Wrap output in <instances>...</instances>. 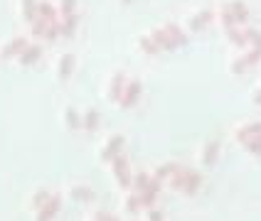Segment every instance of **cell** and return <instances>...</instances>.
<instances>
[{"mask_svg":"<svg viewBox=\"0 0 261 221\" xmlns=\"http://www.w3.org/2000/svg\"><path fill=\"white\" fill-rule=\"evenodd\" d=\"M141 91H143V84H141V79H126V86H123V93H121V108H130V106H136V101L141 99Z\"/></svg>","mask_w":261,"mask_h":221,"instance_id":"6da1fadb","label":"cell"},{"mask_svg":"<svg viewBox=\"0 0 261 221\" xmlns=\"http://www.w3.org/2000/svg\"><path fill=\"white\" fill-rule=\"evenodd\" d=\"M111 170H114V175H116L118 184L121 187H130V175H128V162L123 155H116L114 160H111Z\"/></svg>","mask_w":261,"mask_h":221,"instance_id":"7a4b0ae2","label":"cell"},{"mask_svg":"<svg viewBox=\"0 0 261 221\" xmlns=\"http://www.w3.org/2000/svg\"><path fill=\"white\" fill-rule=\"evenodd\" d=\"M25 47H28V37H13V40H8V42L3 44V49H0V59L17 57Z\"/></svg>","mask_w":261,"mask_h":221,"instance_id":"3957f363","label":"cell"},{"mask_svg":"<svg viewBox=\"0 0 261 221\" xmlns=\"http://www.w3.org/2000/svg\"><path fill=\"white\" fill-rule=\"evenodd\" d=\"M212 20H215V13L204 8V10L195 13V15H192V17L188 20V29H190V32H200V29H204L207 25H210V22H212Z\"/></svg>","mask_w":261,"mask_h":221,"instance_id":"277c9868","label":"cell"},{"mask_svg":"<svg viewBox=\"0 0 261 221\" xmlns=\"http://www.w3.org/2000/svg\"><path fill=\"white\" fill-rule=\"evenodd\" d=\"M261 133V120H254V123H244V125H239L237 131H234V138H237V143H247L251 138H256Z\"/></svg>","mask_w":261,"mask_h":221,"instance_id":"5b68a950","label":"cell"},{"mask_svg":"<svg viewBox=\"0 0 261 221\" xmlns=\"http://www.w3.org/2000/svg\"><path fill=\"white\" fill-rule=\"evenodd\" d=\"M123 86H126V74L123 72H116L111 79H109V88H106V96L111 101H118L121 93H123Z\"/></svg>","mask_w":261,"mask_h":221,"instance_id":"8992f818","label":"cell"},{"mask_svg":"<svg viewBox=\"0 0 261 221\" xmlns=\"http://www.w3.org/2000/svg\"><path fill=\"white\" fill-rule=\"evenodd\" d=\"M74 64H76V57H74L72 52H64L57 61V79L59 81H64V79H69L74 72Z\"/></svg>","mask_w":261,"mask_h":221,"instance_id":"52a82bcc","label":"cell"},{"mask_svg":"<svg viewBox=\"0 0 261 221\" xmlns=\"http://www.w3.org/2000/svg\"><path fill=\"white\" fill-rule=\"evenodd\" d=\"M148 37H150L153 42L158 44V49H168V52H170V49H177L175 40H173V37H170V35H168V32H165L163 27L150 29V32H148Z\"/></svg>","mask_w":261,"mask_h":221,"instance_id":"ba28073f","label":"cell"},{"mask_svg":"<svg viewBox=\"0 0 261 221\" xmlns=\"http://www.w3.org/2000/svg\"><path fill=\"white\" fill-rule=\"evenodd\" d=\"M42 57V44H30L17 54V61L22 64V67H30V64H35L37 59Z\"/></svg>","mask_w":261,"mask_h":221,"instance_id":"9c48e42d","label":"cell"},{"mask_svg":"<svg viewBox=\"0 0 261 221\" xmlns=\"http://www.w3.org/2000/svg\"><path fill=\"white\" fill-rule=\"evenodd\" d=\"M200 184H202V175L197 172V170H192L188 167L185 170V182H182V194H195V192L200 190Z\"/></svg>","mask_w":261,"mask_h":221,"instance_id":"30bf717a","label":"cell"},{"mask_svg":"<svg viewBox=\"0 0 261 221\" xmlns=\"http://www.w3.org/2000/svg\"><path fill=\"white\" fill-rule=\"evenodd\" d=\"M227 8H229V13H232L237 25L249 22V5L244 3V0H232V3H227Z\"/></svg>","mask_w":261,"mask_h":221,"instance_id":"8fae6325","label":"cell"},{"mask_svg":"<svg viewBox=\"0 0 261 221\" xmlns=\"http://www.w3.org/2000/svg\"><path fill=\"white\" fill-rule=\"evenodd\" d=\"M219 140H207L204 143V147H202V165H207V167H212V165H217V160H219Z\"/></svg>","mask_w":261,"mask_h":221,"instance_id":"7c38bea8","label":"cell"},{"mask_svg":"<svg viewBox=\"0 0 261 221\" xmlns=\"http://www.w3.org/2000/svg\"><path fill=\"white\" fill-rule=\"evenodd\" d=\"M59 211V197H49L40 209H37V221H52Z\"/></svg>","mask_w":261,"mask_h":221,"instance_id":"4fadbf2b","label":"cell"},{"mask_svg":"<svg viewBox=\"0 0 261 221\" xmlns=\"http://www.w3.org/2000/svg\"><path fill=\"white\" fill-rule=\"evenodd\" d=\"M121 145H123V135H111L101 150V160H114L118 155V150H121Z\"/></svg>","mask_w":261,"mask_h":221,"instance_id":"5bb4252c","label":"cell"},{"mask_svg":"<svg viewBox=\"0 0 261 221\" xmlns=\"http://www.w3.org/2000/svg\"><path fill=\"white\" fill-rule=\"evenodd\" d=\"M37 17L44 20V22H52V20H59L57 15V5H52L49 0H37Z\"/></svg>","mask_w":261,"mask_h":221,"instance_id":"9a60e30c","label":"cell"},{"mask_svg":"<svg viewBox=\"0 0 261 221\" xmlns=\"http://www.w3.org/2000/svg\"><path fill=\"white\" fill-rule=\"evenodd\" d=\"M76 25H79V15H67V17H59V35L62 37H72L76 32Z\"/></svg>","mask_w":261,"mask_h":221,"instance_id":"2e32d148","label":"cell"},{"mask_svg":"<svg viewBox=\"0 0 261 221\" xmlns=\"http://www.w3.org/2000/svg\"><path fill=\"white\" fill-rule=\"evenodd\" d=\"M163 29H165V32H168L170 37H173V40H175V44H177V47H182V44H188V32H185V29L180 27L177 22H165V25H163Z\"/></svg>","mask_w":261,"mask_h":221,"instance_id":"e0dca14e","label":"cell"},{"mask_svg":"<svg viewBox=\"0 0 261 221\" xmlns=\"http://www.w3.org/2000/svg\"><path fill=\"white\" fill-rule=\"evenodd\" d=\"M20 15L25 22H32L37 17V0H20Z\"/></svg>","mask_w":261,"mask_h":221,"instance_id":"ac0fdd59","label":"cell"},{"mask_svg":"<svg viewBox=\"0 0 261 221\" xmlns=\"http://www.w3.org/2000/svg\"><path fill=\"white\" fill-rule=\"evenodd\" d=\"M217 17H219V25L224 27V32H227V29H232V27H239V25L234 22V17H232V13H229V8H227V3L219 8Z\"/></svg>","mask_w":261,"mask_h":221,"instance_id":"d6986e66","label":"cell"},{"mask_svg":"<svg viewBox=\"0 0 261 221\" xmlns=\"http://www.w3.org/2000/svg\"><path fill=\"white\" fill-rule=\"evenodd\" d=\"M82 125H84L87 131H94V128L99 125V111H96V108H89L87 113L82 116Z\"/></svg>","mask_w":261,"mask_h":221,"instance_id":"ffe728a7","label":"cell"},{"mask_svg":"<svg viewBox=\"0 0 261 221\" xmlns=\"http://www.w3.org/2000/svg\"><path fill=\"white\" fill-rule=\"evenodd\" d=\"M138 47H141V52H145V54H158L160 52L158 44L153 42L148 35H141V37H138Z\"/></svg>","mask_w":261,"mask_h":221,"instance_id":"44dd1931","label":"cell"},{"mask_svg":"<svg viewBox=\"0 0 261 221\" xmlns=\"http://www.w3.org/2000/svg\"><path fill=\"white\" fill-rule=\"evenodd\" d=\"M177 167H180V165H177V162H165V165H160L158 170H155V179H160V182H163V179H168V177L173 175L175 170H177Z\"/></svg>","mask_w":261,"mask_h":221,"instance_id":"7402d4cb","label":"cell"},{"mask_svg":"<svg viewBox=\"0 0 261 221\" xmlns=\"http://www.w3.org/2000/svg\"><path fill=\"white\" fill-rule=\"evenodd\" d=\"M76 13V0H59L57 3V15L59 17H67V15Z\"/></svg>","mask_w":261,"mask_h":221,"instance_id":"603a6c76","label":"cell"},{"mask_svg":"<svg viewBox=\"0 0 261 221\" xmlns=\"http://www.w3.org/2000/svg\"><path fill=\"white\" fill-rule=\"evenodd\" d=\"M227 37H229V40H232L237 47H249V44H247V37H244V29H242V27L227 29Z\"/></svg>","mask_w":261,"mask_h":221,"instance_id":"cb8c5ba5","label":"cell"},{"mask_svg":"<svg viewBox=\"0 0 261 221\" xmlns=\"http://www.w3.org/2000/svg\"><path fill=\"white\" fill-rule=\"evenodd\" d=\"M57 37H62V35H59V20H52V22H47V29H44L42 40H47V42H55Z\"/></svg>","mask_w":261,"mask_h":221,"instance_id":"d4e9b609","label":"cell"},{"mask_svg":"<svg viewBox=\"0 0 261 221\" xmlns=\"http://www.w3.org/2000/svg\"><path fill=\"white\" fill-rule=\"evenodd\" d=\"M44 29H47V22L40 20V17H35V20L30 22V32H32V37H37V40L44 37Z\"/></svg>","mask_w":261,"mask_h":221,"instance_id":"484cf974","label":"cell"},{"mask_svg":"<svg viewBox=\"0 0 261 221\" xmlns=\"http://www.w3.org/2000/svg\"><path fill=\"white\" fill-rule=\"evenodd\" d=\"M64 123H67V128H79L82 125V116L74 108H67L64 111Z\"/></svg>","mask_w":261,"mask_h":221,"instance_id":"4316f807","label":"cell"},{"mask_svg":"<svg viewBox=\"0 0 261 221\" xmlns=\"http://www.w3.org/2000/svg\"><path fill=\"white\" fill-rule=\"evenodd\" d=\"M148 182H150V177H148V172H138V175L130 179V184H133V190H136V194L138 192H143L145 187H148Z\"/></svg>","mask_w":261,"mask_h":221,"instance_id":"83f0119b","label":"cell"},{"mask_svg":"<svg viewBox=\"0 0 261 221\" xmlns=\"http://www.w3.org/2000/svg\"><path fill=\"white\" fill-rule=\"evenodd\" d=\"M242 59L247 61V67H254L256 61H261V49H256V47H249L247 54H242Z\"/></svg>","mask_w":261,"mask_h":221,"instance_id":"f1b7e54d","label":"cell"},{"mask_svg":"<svg viewBox=\"0 0 261 221\" xmlns=\"http://www.w3.org/2000/svg\"><path fill=\"white\" fill-rule=\"evenodd\" d=\"M126 211H130V214H136L138 209H141V199H138V194H128L126 197Z\"/></svg>","mask_w":261,"mask_h":221,"instance_id":"f546056e","label":"cell"},{"mask_svg":"<svg viewBox=\"0 0 261 221\" xmlns=\"http://www.w3.org/2000/svg\"><path fill=\"white\" fill-rule=\"evenodd\" d=\"M244 147H247L251 155H261V133L256 135V138H251V140H247L244 143Z\"/></svg>","mask_w":261,"mask_h":221,"instance_id":"4dcf8cb0","label":"cell"},{"mask_svg":"<svg viewBox=\"0 0 261 221\" xmlns=\"http://www.w3.org/2000/svg\"><path fill=\"white\" fill-rule=\"evenodd\" d=\"M72 197H76V199H84V202H89V199H94V192L89 190V187H74V190H72Z\"/></svg>","mask_w":261,"mask_h":221,"instance_id":"1f68e13d","label":"cell"},{"mask_svg":"<svg viewBox=\"0 0 261 221\" xmlns=\"http://www.w3.org/2000/svg\"><path fill=\"white\" fill-rule=\"evenodd\" d=\"M247 69H249V67H247V61H244L242 57H239V59H234L232 64H229V72L237 74V76H239V74H244Z\"/></svg>","mask_w":261,"mask_h":221,"instance_id":"d6a6232c","label":"cell"},{"mask_svg":"<svg viewBox=\"0 0 261 221\" xmlns=\"http://www.w3.org/2000/svg\"><path fill=\"white\" fill-rule=\"evenodd\" d=\"M47 199H49V192H47V190H40L37 194H35V197H32V206H35V209H40V206H42Z\"/></svg>","mask_w":261,"mask_h":221,"instance_id":"836d02e7","label":"cell"},{"mask_svg":"<svg viewBox=\"0 0 261 221\" xmlns=\"http://www.w3.org/2000/svg\"><path fill=\"white\" fill-rule=\"evenodd\" d=\"M148 221H163V214L158 209H148Z\"/></svg>","mask_w":261,"mask_h":221,"instance_id":"e575fe53","label":"cell"},{"mask_svg":"<svg viewBox=\"0 0 261 221\" xmlns=\"http://www.w3.org/2000/svg\"><path fill=\"white\" fill-rule=\"evenodd\" d=\"M254 103H256V106H261V88L254 93Z\"/></svg>","mask_w":261,"mask_h":221,"instance_id":"d590c367","label":"cell"},{"mask_svg":"<svg viewBox=\"0 0 261 221\" xmlns=\"http://www.w3.org/2000/svg\"><path fill=\"white\" fill-rule=\"evenodd\" d=\"M123 3H128V0H123Z\"/></svg>","mask_w":261,"mask_h":221,"instance_id":"8d00e7d4","label":"cell"}]
</instances>
